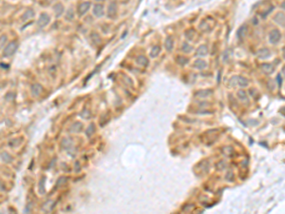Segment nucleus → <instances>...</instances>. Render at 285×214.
<instances>
[{"mask_svg": "<svg viewBox=\"0 0 285 214\" xmlns=\"http://www.w3.org/2000/svg\"><path fill=\"white\" fill-rule=\"evenodd\" d=\"M18 47H19V43L17 42L16 40H12L11 42L7 43V45L5 46V48L3 49L2 51V55L3 57L5 58H10L13 56L15 54V53L18 50Z\"/></svg>", "mask_w": 285, "mask_h": 214, "instance_id": "nucleus-1", "label": "nucleus"}, {"mask_svg": "<svg viewBox=\"0 0 285 214\" xmlns=\"http://www.w3.org/2000/svg\"><path fill=\"white\" fill-rule=\"evenodd\" d=\"M50 20H51V17L49 13L42 12V13H40L38 19H37L36 25L39 29H44V28H46L50 23Z\"/></svg>", "mask_w": 285, "mask_h": 214, "instance_id": "nucleus-2", "label": "nucleus"}, {"mask_svg": "<svg viewBox=\"0 0 285 214\" xmlns=\"http://www.w3.org/2000/svg\"><path fill=\"white\" fill-rule=\"evenodd\" d=\"M44 92V88L40 83H33L30 86V94L33 97H40Z\"/></svg>", "mask_w": 285, "mask_h": 214, "instance_id": "nucleus-3", "label": "nucleus"}, {"mask_svg": "<svg viewBox=\"0 0 285 214\" xmlns=\"http://www.w3.org/2000/svg\"><path fill=\"white\" fill-rule=\"evenodd\" d=\"M90 6H91V3L88 2V1H85V2H82L80 5L78 6L77 8V12H78V15L79 16H83L87 13L90 9Z\"/></svg>", "mask_w": 285, "mask_h": 214, "instance_id": "nucleus-4", "label": "nucleus"}, {"mask_svg": "<svg viewBox=\"0 0 285 214\" xmlns=\"http://www.w3.org/2000/svg\"><path fill=\"white\" fill-rule=\"evenodd\" d=\"M53 12H54V15H55L56 18H59L62 15H64L65 12V8H64V5L62 4L60 2H56L55 4L53 5Z\"/></svg>", "mask_w": 285, "mask_h": 214, "instance_id": "nucleus-5", "label": "nucleus"}, {"mask_svg": "<svg viewBox=\"0 0 285 214\" xmlns=\"http://www.w3.org/2000/svg\"><path fill=\"white\" fill-rule=\"evenodd\" d=\"M34 16H35V12H34V10L32 8H29L24 12L21 19L23 22H26V21H28V20L32 19Z\"/></svg>", "mask_w": 285, "mask_h": 214, "instance_id": "nucleus-6", "label": "nucleus"}, {"mask_svg": "<svg viewBox=\"0 0 285 214\" xmlns=\"http://www.w3.org/2000/svg\"><path fill=\"white\" fill-rule=\"evenodd\" d=\"M92 12H93V15L96 17H102L105 13L104 6H103L102 4H96V5H94Z\"/></svg>", "mask_w": 285, "mask_h": 214, "instance_id": "nucleus-7", "label": "nucleus"}, {"mask_svg": "<svg viewBox=\"0 0 285 214\" xmlns=\"http://www.w3.org/2000/svg\"><path fill=\"white\" fill-rule=\"evenodd\" d=\"M280 33L277 30H274L271 32L270 33V41H271V43H273V44H276L279 41L280 39Z\"/></svg>", "mask_w": 285, "mask_h": 214, "instance_id": "nucleus-8", "label": "nucleus"}, {"mask_svg": "<svg viewBox=\"0 0 285 214\" xmlns=\"http://www.w3.org/2000/svg\"><path fill=\"white\" fill-rule=\"evenodd\" d=\"M116 12H117V5L115 2H111L108 9V15L110 18H113L116 15Z\"/></svg>", "mask_w": 285, "mask_h": 214, "instance_id": "nucleus-9", "label": "nucleus"}, {"mask_svg": "<svg viewBox=\"0 0 285 214\" xmlns=\"http://www.w3.org/2000/svg\"><path fill=\"white\" fill-rule=\"evenodd\" d=\"M0 158H1V160L6 164L12 163V156L10 153L7 152V151H3V152H1V154H0Z\"/></svg>", "mask_w": 285, "mask_h": 214, "instance_id": "nucleus-10", "label": "nucleus"}, {"mask_svg": "<svg viewBox=\"0 0 285 214\" xmlns=\"http://www.w3.org/2000/svg\"><path fill=\"white\" fill-rule=\"evenodd\" d=\"M45 182L46 177H42L38 183V191L40 194H45L46 193V188H45Z\"/></svg>", "mask_w": 285, "mask_h": 214, "instance_id": "nucleus-11", "label": "nucleus"}, {"mask_svg": "<svg viewBox=\"0 0 285 214\" xmlns=\"http://www.w3.org/2000/svg\"><path fill=\"white\" fill-rule=\"evenodd\" d=\"M54 205V203L52 201H48L47 203H45L43 205V208H42V210L44 212H50L51 210H52L53 208V206Z\"/></svg>", "mask_w": 285, "mask_h": 214, "instance_id": "nucleus-12", "label": "nucleus"}, {"mask_svg": "<svg viewBox=\"0 0 285 214\" xmlns=\"http://www.w3.org/2000/svg\"><path fill=\"white\" fill-rule=\"evenodd\" d=\"M81 130H82V124L79 122L74 123L73 125H71L70 127V132H81Z\"/></svg>", "mask_w": 285, "mask_h": 214, "instance_id": "nucleus-13", "label": "nucleus"}, {"mask_svg": "<svg viewBox=\"0 0 285 214\" xmlns=\"http://www.w3.org/2000/svg\"><path fill=\"white\" fill-rule=\"evenodd\" d=\"M7 43H8V35H7V34H2V35H0V51L4 49Z\"/></svg>", "mask_w": 285, "mask_h": 214, "instance_id": "nucleus-14", "label": "nucleus"}, {"mask_svg": "<svg viewBox=\"0 0 285 214\" xmlns=\"http://www.w3.org/2000/svg\"><path fill=\"white\" fill-rule=\"evenodd\" d=\"M275 21H276L277 24H279L281 26H284V16H283V13H277L275 17Z\"/></svg>", "mask_w": 285, "mask_h": 214, "instance_id": "nucleus-15", "label": "nucleus"}, {"mask_svg": "<svg viewBox=\"0 0 285 214\" xmlns=\"http://www.w3.org/2000/svg\"><path fill=\"white\" fill-rule=\"evenodd\" d=\"M74 12H73V10L72 9H68L67 12H66V15H65V18H66V20H68V21H71V20H73L74 18Z\"/></svg>", "mask_w": 285, "mask_h": 214, "instance_id": "nucleus-16", "label": "nucleus"}, {"mask_svg": "<svg viewBox=\"0 0 285 214\" xmlns=\"http://www.w3.org/2000/svg\"><path fill=\"white\" fill-rule=\"evenodd\" d=\"M207 53V49H206V47L205 46H202L199 48V50L197 51V53L199 55H201V56H204V55H205Z\"/></svg>", "mask_w": 285, "mask_h": 214, "instance_id": "nucleus-17", "label": "nucleus"}, {"mask_svg": "<svg viewBox=\"0 0 285 214\" xmlns=\"http://www.w3.org/2000/svg\"><path fill=\"white\" fill-rule=\"evenodd\" d=\"M172 47H173V40L170 38V37H168V38L166 39V50L167 51H171L172 50Z\"/></svg>", "mask_w": 285, "mask_h": 214, "instance_id": "nucleus-18", "label": "nucleus"}, {"mask_svg": "<svg viewBox=\"0 0 285 214\" xmlns=\"http://www.w3.org/2000/svg\"><path fill=\"white\" fill-rule=\"evenodd\" d=\"M160 51H161V49H160L159 47H157V46L154 47L153 49H152V51H151V56H152V57H156L157 55L159 54Z\"/></svg>", "mask_w": 285, "mask_h": 214, "instance_id": "nucleus-19", "label": "nucleus"}, {"mask_svg": "<svg viewBox=\"0 0 285 214\" xmlns=\"http://www.w3.org/2000/svg\"><path fill=\"white\" fill-rule=\"evenodd\" d=\"M195 65H196V66H197L199 69H204V67H206V64H205L202 60H198V61L195 63Z\"/></svg>", "mask_w": 285, "mask_h": 214, "instance_id": "nucleus-20", "label": "nucleus"}, {"mask_svg": "<svg viewBox=\"0 0 285 214\" xmlns=\"http://www.w3.org/2000/svg\"><path fill=\"white\" fill-rule=\"evenodd\" d=\"M138 63L144 65V66H145V65L146 66V65H147V59H146V58H145V57L141 56V57L138 58Z\"/></svg>", "mask_w": 285, "mask_h": 214, "instance_id": "nucleus-21", "label": "nucleus"}, {"mask_svg": "<svg viewBox=\"0 0 285 214\" xmlns=\"http://www.w3.org/2000/svg\"><path fill=\"white\" fill-rule=\"evenodd\" d=\"M15 97V94L13 92H9L8 94L6 95V100H9V101H12Z\"/></svg>", "mask_w": 285, "mask_h": 214, "instance_id": "nucleus-22", "label": "nucleus"}, {"mask_svg": "<svg viewBox=\"0 0 285 214\" xmlns=\"http://www.w3.org/2000/svg\"><path fill=\"white\" fill-rule=\"evenodd\" d=\"M263 68H265L264 69V71H265L267 73H270V72H272V66H270V65H263Z\"/></svg>", "mask_w": 285, "mask_h": 214, "instance_id": "nucleus-23", "label": "nucleus"}, {"mask_svg": "<svg viewBox=\"0 0 285 214\" xmlns=\"http://www.w3.org/2000/svg\"><path fill=\"white\" fill-rule=\"evenodd\" d=\"M45 1L47 2V4H49V5H52V4H55V3L58 1V0H45Z\"/></svg>", "mask_w": 285, "mask_h": 214, "instance_id": "nucleus-24", "label": "nucleus"}, {"mask_svg": "<svg viewBox=\"0 0 285 214\" xmlns=\"http://www.w3.org/2000/svg\"><path fill=\"white\" fill-rule=\"evenodd\" d=\"M190 50H191L190 46H188L187 44H184V51H190Z\"/></svg>", "mask_w": 285, "mask_h": 214, "instance_id": "nucleus-25", "label": "nucleus"}, {"mask_svg": "<svg viewBox=\"0 0 285 214\" xmlns=\"http://www.w3.org/2000/svg\"><path fill=\"white\" fill-rule=\"evenodd\" d=\"M5 190V186L3 185L2 182H0V191H4Z\"/></svg>", "mask_w": 285, "mask_h": 214, "instance_id": "nucleus-26", "label": "nucleus"}, {"mask_svg": "<svg viewBox=\"0 0 285 214\" xmlns=\"http://www.w3.org/2000/svg\"><path fill=\"white\" fill-rule=\"evenodd\" d=\"M96 1H98V2H102V1H105V0H96Z\"/></svg>", "mask_w": 285, "mask_h": 214, "instance_id": "nucleus-27", "label": "nucleus"}]
</instances>
